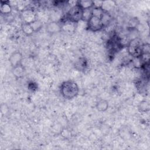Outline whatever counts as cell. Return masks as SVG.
Here are the masks:
<instances>
[{"label": "cell", "instance_id": "obj_1", "mask_svg": "<svg viewBox=\"0 0 150 150\" xmlns=\"http://www.w3.org/2000/svg\"><path fill=\"white\" fill-rule=\"evenodd\" d=\"M79 91V86L73 80H66L61 84L60 93L62 97L67 100H70L76 97L78 95Z\"/></svg>", "mask_w": 150, "mask_h": 150}, {"label": "cell", "instance_id": "obj_2", "mask_svg": "<svg viewBox=\"0 0 150 150\" xmlns=\"http://www.w3.org/2000/svg\"><path fill=\"white\" fill-rule=\"evenodd\" d=\"M143 43L139 38H134L131 39L127 45V51L129 54L135 58L139 57L142 53Z\"/></svg>", "mask_w": 150, "mask_h": 150}, {"label": "cell", "instance_id": "obj_3", "mask_svg": "<svg viewBox=\"0 0 150 150\" xmlns=\"http://www.w3.org/2000/svg\"><path fill=\"white\" fill-rule=\"evenodd\" d=\"M83 9L77 4L72 6L66 14V21L71 23H77L83 18Z\"/></svg>", "mask_w": 150, "mask_h": 150}, {"label": "cell", "instance_id": "obj_4", "mask_svg": "<svg viewBox=\"0 0 150 150\" xmlns=\"http://www.w3.org/2000/svg\"><path fill=\"white\" fill-rule=\"evenodd\" d=\"M87 28L92 32H97L104 28L100 17L92 15L87 21Z\"/></svg>", "mask_w": 150, "mask_h": 150}, {"label": "cell", "instance_id": "obj_5", "mask_svg": "<svg viewBox=\"0 0 150 150\" xmlns=\"http://www.w3.org/2000/svg\"><path fill=\"white\" fill-rule=\"evenodd\" d=\"M23 56L20 52H14L12 53L9 58V62L11 66L14 68L21 64V62Z\"/></svg>", "mask_w": 150, "mask_h": 150}, {"label": "cell", "instance_id": "obj_6", "mask_svg": "<svg viewBox=\"0 0 150 150\" xmlns=\"http://www.w3.org/2000/svg\"><path fill=\"white\" fill-rule=\"evenodd\" d=\"M62 26L56 22H50L46 25V30L49 33H56L60 32Z\"/></svg>", "mask_w": 150, "mask_h": 150}, {"label": "cell", "instance_id": "obj_7", "mask_svg": "<svg viewBox=\"0 0 150 150\" xmlns=\"http://www.w3.org/2000/svg\"><path fill=\"white\" fill-rule=\"evenodd\" d=\"M87 67V61L86 58L81 57L74 63V67L79 71H84Z\"/></svg>", "mask_w": 150, "mask_h": 150}, {"label": "cell", "instance_id": "obj_8", "mask_svg": "<svg viewBox=\"0 0 150 150\" xmlns=\"http://www.w3.org/2000/svg\"><path fill=\"white\" fill-rule=\"evenodd\" d=\"M108 102L104 99H100L98 100L96 105V109L100 112H105L108 108Z\"/></svg>", "mask_w": 150, "mask_h": 150}, {"label": "cell", "instance_id": "obj_9", "mask_svg": "<svg viewBox=\"0 0 150 150\" xmlns=\"http://www.w3.org/2000/svg\"><path fill=\"white\" fill-rule=\"evenodd\" d=\"M12 12V6L8 2H1V12L2 14L8 15Z\"/></svg>", "mask_w": 150, "mask_h": 150}, {"label": "cell", "instance_id": "obj_10", "mask_svg": "<svg viewBox=\"0 0 150 150\" xmlns=\"http://www.w3.org/2000/svg\"><path fill=\"white\" fill-rule=\"evenodd\" d=\"M77 4L83 9H87L93 8V1L90 0H83V1H77Z\"/></svg>", "mask_w": 150, "mask_h": 150}, {"label": "cell", "instance_id": "obj_11", "mask_svg": "<svg viewBox=\"0 0 150 150\" xmlns=\"http://www.w3.org/2000/svg\"><path fill=\"white\" fill-rule=\"evenodd\" d=\"M29 23H30V25L32 27L34 33L39 32L43 26L42 22L38 19H35L33 21Z\"/></svg>", "mask_w": 150, "mask_h": 150}, {"label": "cell", "instance_id": "obj_12", "mask_svg": "<svg viewBox=\"0 0 150 150\" xmlns=\"http://www.w3.org/2000/svg\"><path fill=\"white\" fill-rule=\"evenodd\" d=\"M21 28H22V32L25 35H26L28 36H30L34 33V32L29 22H24L23 23H22V24L21 25Z\"/></svg>", "mask_w": 150, "mask_h": 150}, {"label": "cell", "instance_id": "obj_13", "mask_svg": "<svg viewBox=\"0 0 150 150\" xmlns=\"http://www.w3.org/2000/svg\"><path fill=\"white\" fill-rule=\"evenodd\" d=\"M100 18L101 19V21H102L104 27H105L109 23H110V22L112 20V17L110 15V13L108 12H105L104 11L103 13H102Z\"/></svg>", "mask_w": 150, "mask_h": 150}, {"label": "cell", "instance_id": "obj_14", "mask_svg": "<svg viewBox=\"0 0 150 150\" xmlns=\"http://www.w3.org/2000/svg\"><path fill=\"white\" fill-rule=\"evenodd\" d=\"M138 108L139 111L142 112H146L149 111L150 104L147 101L142 100L139 103L138 105Z\"/></svg>", "mask_w": 150, "mask_h": 150}, {"label": "cell", "instance_id": "obj_15", "mask_svg": "<svg viewBox=\"0 0 150 150\" xmlns=\"http://www.w3.org/2000/svg\"><path fill=\"white\" fill-rule=\"evenodd\" d=\"M24 71H25L24 69L21 64L13 68V71H12L13 74L17 79L22 77L24 74Z\"/></svg>", "mask_w": 150, "mask_h": 150}, {"label": "cell", "instance_id": "obj_16", "mask_svg": "<svg viewBox=\"0 0 150 150\" xmlns=\"http://www.w3.org/2000/svg\"><path fill=\"white\" fill-rule=\"evenodd\" d=\"M92 8L87 9H83V21H87L90 19V18L92 16Z\"/></svg>", "mask_w": 150, "mask_h": 150}, {"label": "cell", "instance_id": "obj_17", "mask_svg": "<svg viewBox=\"0 0 150 150\" xmlns=\"http://www.w3.org/2000/svg\"><path fill=\"white\" fill-rule=\"evenodd\" d=\"M103 1H93V7L96 8H101L103 6Z\"/></svg>", "mask_w": 150, "mask_h": 150}]
</instances>
